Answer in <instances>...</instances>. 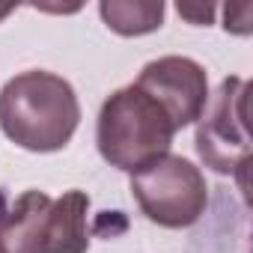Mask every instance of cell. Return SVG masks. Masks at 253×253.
Masks as SVG:
<instances>
[{
  "mask_svg": "<svg viewBox=\"0 0 253 253\" xmlns=\"http://www.w3.org/2000/svg\"><path fill=\"white\" fill-rule=\"evenodd\" d=\"M81 122V104L72 84L54 72L30 69L0 89V128L27 152L63 149Z\"/></svg>",
  "mask_w": 253,
  "mask_h": 253,
  "instance_id": "6da1fadb",
  "label": "cell"
},
{
  "mask_svg": "<svg viewBox=\"0 0 253 253\" xmlns=\"http://www.w3.org/2000/svg\"><path fill=\"white\" fill-rule=\"evenodd\" d=\"M12 9H15V6H0V21H3L6 15H12Z\"/></svg>",
  "mask_w": 253,
  "mask_h": 253,
  "instance_id": "9c48e42d",
  "label": "cell"
},
{
  "mask_svg": "<svg viewBox=\"0 0 253 253\" xmlns=\"http://www.w3.org/2000/svg\"><path fill=\"white\" fill-rule=\"evenodd\" d=\"M98 12L104 24L119 36H143L158 30L164 21L161 0H104Z\"/></svg>",
  "mask_w": 253,
  "mask_h": 253,
  "instance_id": "52a82bcc",
  "label": "cell"
},
{
  "mask_svg": "<svg viewBox=\"0 0 253 253\" xmlns=\"http://www.w3.org/2000/svg\"><path fill=\"white\" fill-rule=\"evenodd\" d=\"M179 15H185L188 21H194V24H209L211 21V15H214V6H194V3H179Z\"/></svg>",
  "mask_w": 253,
  "mask_h": 253,
  "instance_id": "ba28073f",
  "label": "cell"
},
{
  "mask_svg": "<svg viewBox=\"0 0 253 253\" xmlns=\"http://www.w3.org/2000/svg\"><path fill=\"white\" fill-rule=\"evenodd\" d=\"M131 197L152 223L167 229L197 223L209 206V188L200 167L170 152L131 173Z\"/></svg>",
  "mask_w": 253,
  "mask_h": 253,
  "instance_id": "277c9868",
  "label": "cell"
},
{
  "mask_svg": "<svg viewBox=\"0 0 253 253\" xmlns=\"http://www.w3.org/2000/svg\"><path fill=\"white\" fill-rule=\"evenodd\" d=\"M197 155L214 173H235L247 188L250 134H247V81L223 78L197 119Z\"/></svg>",
  "mask_w": 253,
  "mask_h": 253,
  "instance_id": "5b68a950",
  "label": "cell"
},
{
  "mask_svg": "<svg viewBox=\"0 0 253 253\" xmlns=\"http://www.w3.org/2000/svg\"><path fill=\"white\" fill-rule=\"evenodd\" d=\"M134 86L152 95L167 116L173 119L176 131L197 122L209 101V75L191 57H158L143 66Z\"/></svg>",
  "mask_w": 253,
  "mask_h": 253,
  "instance_id": "8992f818",
  "label": "cell"
},
{
  "mask_svg": "<svg viewBox=\"0 0 253 253\" xmlns=\"http://www.w3.org/2000/svg\"><path fill=\"white\" fill-rule=\"evenodd\" d=\"M86 211L84 191H69L60 200L24 191L0 211V253H86Z\"/></svg>",
  "mask_w": 253,
  "mask_h": 253,
  "instance_id": "3957f363",
  "label": "cell"
},
{
  "mask_svg": "<svg viewBox=\"0 0 253 253\" xmlns=\"http://www.w3.org/2000/svg\"><path fill=\"white\" fill-rule=\"evenodd\" d=\"M173 137L176 125L167 110L134 84L110 92L98 110V152L116 170H143L170 152Z\"/></svg>",
  "mask_w": 253,
  "mask_h": 253,
  "instance_id": "7a4b0ae2",
  "label": "cell"
}]
</instances>
